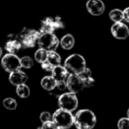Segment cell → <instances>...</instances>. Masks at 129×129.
<instances>
[{"mask_svg":"<svg viewBox=\"0 0 129 129\" xmlns=\"http://www.w3.org/2000/svg\"><path fill=\"white\" fill-rule=\"evenodd\" d=\"M96 123L97 118L95 113L89 109L79 110L75 115L74 125L77 129H92Z\"/></svg>","mask_w":129,"mask_h":129,"instance_id":"1","label":"cell"},{"mask_svg":"<svg viewBox=\"0 0 129 129\" xmlns=\"http://www.w3.org/2000/svg\"><path fill=\"white\" fill-rule=\"evenodd\" d=\"M53 120L61 129H69L74 125L75 116L71 112L60 108L53 114Z\"/></svg>","mask_w":129,"mask_h":129,"instance_id":"2","label":"cell"},{"mask_svg":"<svg viewBox=\"0 0 129 129\" xmlns=\"http://www.w3.org/2000/svg\"><path fill=\"white\" fill-rule=\"evenodd\" d=\"M64 67L70 72V74L78 75L86 68V61L81 54H74L65 60Z\"/></svg>","mask_w":129,"mask_h":129,"instance_id":"3","label":"cell"},{"mask_svg":"<svg viewBox=\"0 0 129 129\" xmlns=\"http://www.w3.org/2000/svg\"><path fill=\"white\" fill-rule=\"evenodd\" d=\"M38 46L40 48L49 51H55L60 44V41L54 33H43L38 40Z\"/></svg>","mask_w":129,"mask_h":129,"instance_id":"4","label":"cell"},{"mask_svg":"<svg viewBox=\"0 0 129 129\" xmlns=\"http://www.w3.org/2000/svg\"><path fill=\"white\" fill-rule=\"evenodd\" d=\"M58 105L60 108L71 112H74L77 108L78 105V99L76 93L70 91L60 95L58 99Z\"/></svg>","mask_w":129,"mask_h":129,"instance_id":"5","label":"cell"},{"mask_svg":"<svg viewBox=\"0 0 129 129\" xmlns=\"http://www.w3.org/2000/svg\"><path fill=\"white\" fill-rule=\"evenodd\" d=\"M1 64L3 69L8 73H12L22 68L20 59L15 54H7L2 58Z\"/></svg>","mask_w":129,"mask_h":129,"instance_id":"6","label":"cell"},{"mask_svg":"<svg viewBox=\"0 0 129 129\" xmlns=\"http://www.w3.org/2000/svg\"><path fill=\"white\" fill-rule=\"evenodd\" d=\"M64 27V24L60 18H47L42 21L40 32L43 33H53L57 29H61Z\"/></svg>","mask_w":129,"mask_h":129,"instance_id":"7","label":"cell"},{"mask_svg":"<svg viewBox=\"0 0 129 129\" xmlns=\"http://www.w3.org/2000/svg\"><path fill=\"white\" fill-rule=\"evenodd\" d=\"M41 33L35 30H27L21 35V44L23 48H34L38 43Z\"/></svg>","mask_w":129,"mask_h":129,"instance_id":"8","label":"cell"},{"mask_svg":"<svg viewBox=\"0 0 129 129\" xmlns=\"http://www.w3.org/2000/svg\"><path fill=\"white\" fill-rule=\"evenodd\" d=\"M67 87L68 90L74 93H78L85 88L83 80L77 74H70L67 80Z\"/></svg>","mask_w":129,"mask_h":129,"instance_id":"9","label":"cell"},{"mask_svg":"<svg viewBox=\"0 0 129 129\" xmlns=\"http://www.w3.org/2000/svg\"><path fill=\"white\" fill-rule=\"evenodd\" d=\"M111 33L115 39L126 40L129 36V29L126 25L122 22H116L111 27Z\"/></svg>","mask_w":129,"mask_h":129,"instance_id":"10","label":"cell"},{"mask_svg":"<svg viewBox=\"0 0 129 129\" xmlns=\"http://www.w3.org/2000/svg\"><path fill=\"white\" fill-rule=\"evenodd\" d=\"M86 8L93 16H100L105 12V5L102 0H88Z\"/></svg>","mask_w":129,"mask_h":129,"instance_id":"11","label":"cell"},{"mask_svg":"<svg viewBox=\"0 0 129 129\" xmlns=\"http://www.w3.org/2000/svg\"><path fill=\"white\" fill-rule=\"evenodd\" d=\"M70 72L67 70V69L61 65L54 67L52 71V77L55 79L57 83L60 82H67L69 77H70Z\"/></svg>","mask_w":129,"mask_h":129,"instance_id":"12","label":"cell"},{"mask_svg":"<svg viewBox=\"0 0 129 129\" xmlns=\"http://www.w3.org/2000/svg\"><path fill=\"white\" fill-rule=\"evenodd\" d=\"M27 79H28V77H27L26 74L25 72L21 71L20 70L12 72V73H10V76H9V81H10V83L13 85H16V86H18L19 84H23V83H26Z\"/></svg>","mask_w":129,"mask_h":129,"instance_id":"13","label":"cell"},{"mask_svg":"<svg viewBox=\"0 0 129 129\" xmlns=\"http://www.w3.org/2000/svg\"><path fill=\"white\" fill-rule=\"evenodd\" d=\"M41 84L43 89L48 90V91H51V90L55 89L57 82L55 81V79L52 76L51 77H44L41 79Z\"/></svg>","mask_w":129,"mask_h":129,"instance_id":"14","label":"cell"},{"mask_svg":"<svg viewBox=\"0 0 129 129\" xmlns=\"http://www.w3.org/2000/svg\"><path fill=\"white\" fill-rule=\"evenodd\" d=\"M60 44H61V48L65 50H70L75 45V39H74L73 35L70 34H68L66 35H64L61 38V41H60Z\"/></svg>","mask_w":129,"mask_h":129,"instance_id":"15","label":"cell"},{"mask_svg":"<svg viewBox=\"0 0 129 129\" xmlns=\"http://www.w3.org/2000/svg\"><path fill=\"white\" fill-rule=\"evenodd\" d=\"M5 50L10 54H16L18 51H19L21 48H22V44H21L20 41H17V40H12V41H9L5 44Z\"/></svg>","mask_w":129,"mask_h":129,"instance_id":"16","label":"cell"},{"mask_svg":"<svg viewBox=\"0 0 129 129\" xmlns=\"http://www.w3.org/2000/svg\"><path fill=\"white\" fill-rule=\"evenodd\" d=\"M109 17L112 22H121L124 19V12L119 9H114L110 12Z\"/></svg>","mask_w":129,"mask_h":129,"instance_id":"17","label":"cell"},{"mask_svg":"<svg viewBox=\"0 0 129 129\" xmlns=\"http://www.w3.org/2000/svg\"><path fill=\"white\" fill-rule=\"evenodd\" d=\"M47 61H49L54 67H56L61 64V56L59 54H57L55 51H49L48 53V59Z\"/></svg>","mask_w":129,"mask_h":129,"instance_id":"18","label":"cell"},{"mask_svg":"<svg viewBox=\"0 0 129 129\" xmlns=\"http://www.w3.org/2000/svg\"><path fill=\"white\" fill-rule=\"evenodd\" d=\"M16 93L19 97L22 98V99H26V98H28L29 95H30V89L26 83L19 84L17 86Z\"/></svg>","mask_w":129,"mask_h":129,"instance_id":"19","label":"cell"},{"mask_svg":"<svg viewBox=\"0 0 129 129\" xmlns=\"http://www.w3.org/2000/svg\"><path fill=\"white\" fill-rule=\"evenodd\" d=\"M48 51L43 48H40L37 51L35 52V54H34V59L37 62L39 63H43L44 61H47L48 59Z\"/></svg>","mask_w":129,"mask_h":129,"instance_id":"20","label":"cell"},{"mask_svg":"<svg viewBox=\"0 0 129 129\" xmlns=\"http://www.w3.org/2000/svg\"><path fill=\"white\" fill-rule=\"evenodd\" d=\"M3 105L7 110H15L17 108V101L12 98H7V99H4Z\"/></svg>","mask_w":129,"mask_h":129,"instance_id":"21","label":"cell"},{"mask_svg":"<svg viewBox=\"0 0 129 129\" xmlns=\"http://www.w3.org/2000/svg\"><path fill=\"white\" fill-rule=\"evenodd\" d=\"M20 62L22 68L25 69H30L34 65V61L31 57L29 56H24V57L20 58Z\"/></svg>","mask_w":129,"mask_h":129,"instance_id":"22","label":"cell"},{"mask_svg":"<svg viewBox=\"0 0 129 129\" xmlns=\"http://www.w3.org/2000/svg\"><path fill=\"white\" fill-rule=\"evenodd\" d=\"M119 129H129V118H121L118 121Z\"/></svg>","mask_w":129,"mask_h":129,"instance_id":"23","label":"cell"},{"mask_svg":"<svg viewBox=\"0 0 129 129\" xmlns=\"http://www.w3.org/2000/svg\"><path fill=\"white\" fill-rule=\"evenodd\" d=\"M41 129H61V128L55 124V122L54 120H50L43 123L42 126H41Z\"/></svg>","mask_w":129,"mask_h":129,"instance_id":"24","label":"cell"},{"mask_svg":"<svg viewBox=\"0 0 129 129\" xmlns=\"http://www.w3.org/2000/svg\"><path fill=\"white\" fill-rule=\"evenodd\" d=\"M40 119H41V121L42 123L53 120V115H51L48 112H43L40 115Z\"/></svg>","mask_w":129,"mask_h":129,"instance_id":"25","label":"cell"},{"mask_svg":"<svg viewBox=\"0 0 129 129\" xmlns=\"http://www.w3.org/2000/svg\"><path fill=\"white\" fill-rule=\"evenodd\" d=\"M78 76H79V77H81L83 80H85V79H87V78L91 77V71H90V69L86 67L83 71L80 72V73L78 74Z\"/></svg>","mask_w":129,"mask_h":129,"instance_id":"26","label":"cell"},{"mask_svg":"<svg viewBox=\"0 0 129 129\" xmlns=\"http://www.w3.org/2000/svg\"><path fill=\"white\" fill-rule=\"evenodd\" d=\"M41 68H42L43 70H45V71L52 72V71H53V70H54V67L53 66L51 63L49 62V61H44L43 63H41Z\"/></svg>","mask_w":129,"mask_h":129,"instance_id":"27","label":"cell"},{"mask_svg":"<svg viewBox=\"0 0 129 129\" xmlns=\"http://www.w3.org/2000/svg\"><path fill=\"white\" fill-rule=\"evenodd\" d=\"M83 83H84V85H85V88H90V87L93 86L94 83H95V80L92 77L87 78V79L83 80Z\"/></svg>","mask_w":129,"mask_h":129,"instance_id":"28","label":"cell"},{"mask_svg":"<svg viewBox=\"0 0 129 129\" xmlns=\"http://www.w3.org/2000/svg\"><path fill=\"white\" fill-rule=\"evenodd\" d=\"M123 12H124V20L129 23V7L125 9Z\"/></svg>","mask_w":129,"mask_h":129,"instance_id":"29","label":"cell"},{"mask_svg":"<svg viewBox=\"0 0 129 129\" xmlns=\"http://www.w3.org/2000/svg\"><path fill=\"white\" fill-rule=\"evenodd\" d=\"M2 54H3V51H2V48H0V57L2 56Z\"/></svg>","mask_w":129,"mask_h":129,"instance_id":"30","label":"cell"},{"mask_svg":"<svg viewBox=\"0 0 129 129\" xmlns=\"http://www.w3.org/2000/svg\"><path fill=\"white\" fill-rule=\"evenodd\" d=\"M127 118H129V108H128V110H127Z\"/></svg>","mask_w":129,"mask_h":129,"instance_id":"31","label":"cell"},{"mask_svg":"<svg viewBox=\"0 0 129 129\" xmlns=\"http://www.w3.org/2000/svg\"></svg>","mask_w":129,"mask_h":129,"instance_id":"32","label":"cell"}]
</instances>
